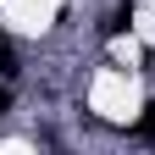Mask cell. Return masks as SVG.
Instances as JSON below:
<instances>
[{
    "mask_svg": "<svg viewBox=\"0 0 155 155\" xmlns=\"http://www.w3.org/2000/svg\"><path fill=\"white\" fill-rule=\"evenodd\" d=\"M127 22H133V0H122V6H116V11L105 17V28H100V33H105V39H116V33H122Z\"/></svg>",
    "mask_w": 155,
    "mask_h": 155,
    "instance_id": "obj_1",
    "label": "cell"
},
{
    "mask_svg": "<svg viewBox=\"0 0 155 155\" xmlns=\"http://www.w3.org/2000/svg\"><path fill=\"white\" fill-rule=\"evenodd\" d=\"M133 139H144V144H155V100L144 105V116H139V127H133Z\"/></svg>",
    "mask_w": 155,
    "mask_h": 155,
    "instance_id": "obj_2",
    "label": "cell"
},
{
    "mask_svg": "<svg viewBox=\"0 0 155 155\" xmlns=\"http://www.w3.org/2000/svg\"><path fill=\"white\" fill-rule=\"evenodd\" d=\"M17 72V50H11V39L0 33V78H11Z\"/></svg>",
    "mask_w": 155,
    "mask_h": 155,
    "instance_id": "obj_3",
    "label": "cell"
}]
</instances>
